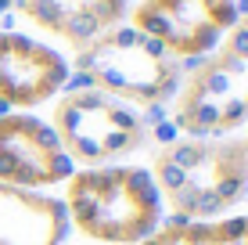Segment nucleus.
I'll return each instance as SVG.
<instances>
[{"label": "nucleus", "instance_id": "0eeeda50", "mask_svg": "<svg viewBox=\"0 0 248 245\" xmlns=\"http://www.w3.org/2000/svg\"><path fill=\"white\" fill-rule=\"evenodd\" d=\"M72 80V62L47 40L0 29V112H36Z\"/></svg>", "mask_w": 248, "mask_h": 245}, {"label": "nucleus", "instance_id": "20e7f679", "mask_svg": "<svg viewBox=\"0 0 248 245\" xmlns=\"http://www.w3.org/2000/svg\"><path fill=\"white\" fill-rule=\"evenodd\" d=\"M47 123L76 170L130 163L137 151L148 148L151 137V123L144 112L93 87H79L72 80L50 101Z\"/></svg>", "mask_w": 248, "mask_h": 245}, {"label": "nucleus", "instance_id": "39448f33", "mask_svg": "<svg viewBox=\"0 0 248 245\" xmlns=\"http://www.w3.org/2000/svg\"><path fill=\"white\" fill-rule=\"evenodd\" d=\"M166 126L180 137H230L248 126V58L216 47L184 65L180 90L166 105Z\"/></svg>", "mask_w": 248, "mask_h": 245}, {"label": "nucleus", "instance_id": "1a4fd4ad", "mask_svg": "<svg viewBox=\"0 0 248 245\" xmlns=\"http://www.w3.org/2000/svg\"><path fill=\"white\" fill-rule=\"evenodd\" d=\"M68 220L58 195L0 184V245H65Z\"/></svg>", "mask_w": 248, "mask_h": 245}, {"label": "nucleus", "instance_id": "9b49d317", "mask_svg": "<svg viewBox=\"0 0 248 245\" xmlns=\"http://www.w3.org/2000/svg\"><path fill=\"white\" fill-rule=\"evenodd\" d=\"M245 137H248V126H245Z\"/></svg>", "mask_w": 248, "mask_h": 245}, {"label": "nucleus", "instance_id": "7ed1b4c3", "mask_svg": "<svg viewBox=\"0 0 248 245\" xmlns=\"http://www.w3.org/2000/svg\"><path fill=\"white\" fill-rule=\"evenodd\" d=\"M180 80L184 65L169 58L158 40L137 33L130 22L108 29L72 58V83L126 101L137 112H166L180 90Z\"/></svg>", "mask_w": 248, "mask_h": 245}, {"label": "nucleus", "instance_id": "6e6552de", "mask_svg": "<svg viewBox=\"0 0 248 245\" xmlns=\"http://www.w3.org/2000/svg\"><path fill=\"white\" fill-rule=\"evenodd\" d=\"M65 148L36 112H0V184L18 191H54L72 177Z\"/></svg>", "mask_w": 248, "mask_h": 245}, {"label": "nucleus", "instance_id": "9d476101", "mask_svg": "<svg viewBox=\"0 0 248 245\" xmlns=\"http://www.w3.org/2000/svg\"><path fill=\"white\" fill-rule=\"evenodd\" d=\"M140 245H248V213H230L216 220L166 216Z\"/></svg>", "mask_w": 248, "mask_h": 245}, {"label": "nucleus", "instance_id": "f257e3e1", "mask_svg": "<svg viewBox=\"0 0 248 245\" xmlns=\"http://www.w3.org/2000/svg\"><path fill=\"white\" fill-rule=\"evenodd\" d=\"M148 170L166 216H230L248 202V137H169L151 151Z\"/></svg>", "mask_w": 248, "mask_h": 245}, {"label": "nucleus", "instance_id": "423d86ee", "mask_svg": "<svg viewBox=\"0 0 248 245\" xmlns=\"http://www.w3.org/2000/svg\"><path fill=\"white\" fill-rule=\"evenodd\" d=\"M126 22L158 40L169 58L191 65L223 44V36L241 22V11L237 0H140L130 7Z\"/></svg>", "mask_w": 248, "mask_h": 245}, {"label": "nucleus", "instance_id": "f03ea898", "mask_svg": "<svg viewBox=\"0 0 248 245\" xmlns=\"http://www.w3.org/2000/svg\"><path fill=\"white\" fill-rule=\"evenodd\" d=\"M68 231L93 245H140L166 220L151 170L140 163L83 166L62 184Z\"/></svg>", "mask_w": 248, "mask_h": 245}]
</instances>
